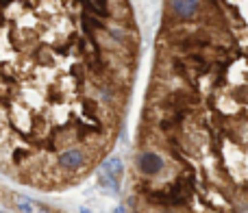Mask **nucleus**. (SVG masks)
Masks as SVG:
<instances>
[{
    "instance_id": "20e7f679",
    "label": "nucleus",
    "mask_w": 248,
    "mask_h": 213,
    "mask_svg": "<svg viewBox=\"0 0 248 213\" xmlns=\"http://www.w3.org/2000/svg\"><path fill=\"white\" fill-rule=\"evenodd\" d=\"M201 7H202L201 2H170V11L174 13L176 17H181V20H189V17H194Z\"/></svg>"
},
{
    "instance_id": "423d86ee",
    "label": "nucleus",
    "mask_w": 248,
    "mask_h": 213,
    "mask_svg": "<svg viewBox=\"0 0 248 213\" xmlns=\"http://www.w3.org/2000/svg\"><path fill=\"white\" fill-rule=\"evenodd\" d=\"M113 213H126V209H124V207H118V209L113 211Z\"/></svg>"
},
{
    "instance_id": "f257e3e1",
    "label": "nucleus",
    "mask_w": 248,
    "mask_h": 213,
    "mask_svg": "<svg viewBox=\"0 0 248 213\" xmlns=\"http://www.w3.org/2000/svg\"><path fill=\"white\" fill-rule=\"evenodd\" d=\"M120 176H122V161L118 157H109L107 161L100 166V187L105 194H111L116 196L118 189H120Z\"/></svg>"
},
{
    "instance_id": "39448f33",
    "label": "nucleus",
    "mask_w": 248,
    "mask_h": 213,
    "mask_svg": "<svg viewBox=\"0 0 248 213\" xmlns=\"http://www.w3.org/2000/svg\"><path fill=\"white\" fill-rule=\"evenodd\" d=\"M13 200H16V207L22 213H48V209H44L39 202L31 200V198H26V196H16Z\"/></svg>"
},
{
    "instance_id": "0eeeda50",
    "label": "nucleus",
    "mask_w": 248,
    "mask_h": 213,
    "mask_svg": "<svg viewBox=\"0 0 248 213\" xmlns=\"http://www.w3.org/2000/svg\"><path fill=\"white\" fill-rule=\"evenodd\" d=\"M81 213H90V211H87V209H83V211H81Z\"/></svg>"
},
{
    "instance_id": "7ed1b4c3",
    "label": "nucleus",
    "mask_w": 248,
    "mask_h": 213,
    "mask_svg": "<svg viewBox=\"0 0 248 213\" xmlns=\"http://www.w3.org/2000/svg\"><path fill=\"white\" fill-rule=\"evenodd\" d=\"M87 163V152L83 148H65L63 152L57 157V166L61 167V170H68V172H78L83 170Z\"/></svg>"
},
{
    "instance_id": "f03ea898",
    "label": "nucleus",
    "mask_w": 248,
    "mask_h": 213,
    "mask_svg": "<svg viewBox=\"0 0 248 213\" xmlns=\"http://www.w3.org/2000/svg\"><path fill=\"white\" fill-rule=\"evenodd\" d=\"M135 166L141 176L155 179V176H159L161 170L166 167V159H163L161 152H157V150H141L135 159Z\"/></svg>"
}]
</instances>
